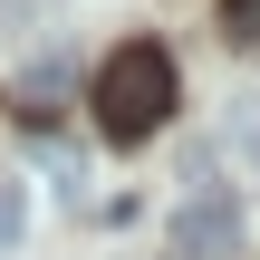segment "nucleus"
<instances>
[{
  "instance_id": "1",
  "label": "nucleus",
  "mask_w": 260,
  "mask_h": 260,
  "mask_svg": "<svg viewBox=\"0 0 260 260\" xmlns=\"http://www.w3.org/2000/svg\"><path fill=\"white\" fill-rule=\"evenodd\" d=\"M164 116H174V58H164L154 39H125V48L96 68V125H106L116 145H145Z\"/></svg>"
},
{
  "instance_id": "2",
  "label": "nucleus",
  "mask_w": 260,
  "mask_h": 260,
  "mask_svg": "<svg viewBox=\"0 0 260 260\" xmlns=\"http://www.w3.org/2000/svg\"><path fill=\"white\" fill-rule=\"evenodd\" d=\"M174 251L183 260H232L241 251V203H232V183H193V193L174 203Z\"/></svg>"
},
{
  "instance_id": "3",
  "label": "nucleus",
  "mask_w": 260,
  "mask_h": 260,
  "mask_svg": "<svg viewBox=\"0 0 260 260\" xmlns=\"http://www.w3.org/2000/svg\"><path fill=\"white\" fill-rule=\"evenodd\" d=\"M222 29H232L241 48H260V0H222Z\"/></svg>"
},
{
  "instance_id": "4",
  "label": "nucleus",
  "mask_w": 260,
  "mask_h": 260,
  "mask_svg": "<svg viewBox=\"0 0 260 260\" xmlns=\"http://www.w3.org/2000/svg\"><path fill=\"white\" fill-rule=\"evenodd\" d=\"M29 29H39V10L29 0H0V39H29Z\"/></svg>"
},
{
  "instance_id": "5",
  "label": "nucleus",
  "mask_w": 260,
  "mask_h": 260,
  "mask_svg": "<svg viewBox=\"0 0 260 260\" xmlns=\"http://www.w3.org/2000/svg\"><path fill=\"white\" fill-rule=\"evenodd\" d=\"M232 145H241V154L260 164V106H241V116H232Z\"/></svg>"
},
{
  "instance_id": "6",
  "label": "nucleus",
  "mask_w": 260,
  "mask_h": 260,
  "mask_svg": "<svg viewBox=\"0 0 260 260\" xmlns=\"http://www.w3.org/2000/svg\"><path fill=\"white\" fill-rule=\"evenodd\" d=\"M19 222H29V212H19V193H10V183H0V251H10V241H19Z\"/></svg>"
}]
</instances>
